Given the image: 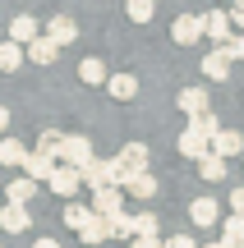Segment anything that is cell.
I'll use <instances>...</instances> for the list:
<instances>
[{
    "label": "cell",
    "instance_id": "52a82bcc",
    "mask_svg": "<svg viewBox=\"0 0 244 248\" xmlns=\"http://www.w3.org/2000/svg\"><path fill=\"white\" fill-rule=\"evenodd\" d=\"M208 152H217V156H240V152H244V138H240V133L235 129H217V133H212V138H208Z\"/></svg>",
    "mask_w": 244,
    "mask_h": 248
},
{
    "label": "cell",
    "instance_id": "9c48e42d",
    "mask_svg": "<svg viewBox=\"0 0 244 248\" xmlns=\"http://www.w3.org/2000/svg\"><path fill=\"white\" fill-rule=\"evenodd\" d=\"M46 37H51L55 46H69V42H79V23H74L69 14H55L51 23H46Z\"/></svg>",
    "mask_w": 244,
    "mask_h": 248
},
{
    "label": "cell",
    "instance_id": "1f68e13d",
    "mask_svg": "<svg viewBox=\"0 0 244 248\" xmlns=\"http://www.w3.org/2000/svg\"><path fill=\"white\" fill-rule=\"evenodd\" d=\"M221 46H226V55H230V60H244V37H226Z\"/></svg>",
    "mask_w": 244,
    "mask_h": 248
},
{
    "label": "cell",
    "instance_id": "603a6c76",
    "mask_svg": "<svg viewBox=\"0 0 244 248\" xmlns=\"http://www.w3.org/2000/svg\"><path fill=\"white\" fill-rule=\"evenodd\" d=\"M120 166L125 170H147V147L143 142H125L120 147Z\"/></svg>",
    "mask_w": 244,
    "mask_h": 248
},
{
    "label": "cell",
    "instance_id": "d6986e66",
    "mask_svg": "<svg viewBox=\"0 0 244 248\" xmlns=\"http://www.w3.org/2000/svg\"><path fill=\"white\" fill-rule=\"evenodd\" d=\"M198 175L208 179V184L226 179V156H217V152H203V156H198Z\"/></svg>",
    "mask_w": 244,
    "mask_h": 248
},
{
    "label": "cell",
    "instance_id": "44dd1931",
    "mask_svg": "<svg viewBox=\"0 0 244 248\" xmlns=\"http://www.w3.org/2000/svg\"><path fill=\"white\" fill-rule=\"evenodd\" d=\"M175 106H180L184 115H198V110H208V92L203 88H184L180 97H175Z\"/></svg>",
    "mask_w": 244,
    "mask_h": 248
},
{
    "label": "cell",
    "instance_id": "8d00e7d4",
    "mask_svg": "<svg viewBox=\"0 0 244 248\" xmlns=\"http://www.w3.org/2000/svg\"><path fill=\"white\" fill-rule=\"evenodd\" d=\"M33 248H60V244H55V239H37Z\"/></svg>",
    "mask_w": 244,
    "mask_h": 248
},
{
    "label": "cell",
    "instance_id": "ab89813d",
    "mask_svg": "<svg viewBox=\"0 0 244 248\" xmlns=\"http://www.w3.org/2000/svg\"><path fill=\"white\" fill-rule=\"evenodd\" d=\"M240 156H244V152H240Z\"/></svg>",
    "mask_w": 244,
    "mask_h": 248
},
{
    "label": "cell",
    "instance_id": "4316f807",
    "mask_svg": "<svg viewBox=\"0 0 244 248\" xmlns=\"http://www.w3.org/2000/svg\"><path fill=\"white\" fill-rule=\"evenodd\" d=\"M125 14L134 18V23H152L157 5H152V0H125Z\"/></svg>",
    "mask_w": 244,
    "mask_h": 248
},
{
    "label": "cell",
    "instance_id": "f35d334b",
    "mask_svg": "<svg viewBox=\"0 0 244 248\" xmlns=\"http://www.w3.org/2000/svg\"><path fill=\"white\" fill-rule=\"evenodd\" d=\"M208 248H226V244H221V239H217V244H208Z\"/></svg>",
    "mask_w": 244,
    "mask_h": 248
},
{
    "label": "cell",
    "instance_id": "d4e9b609",
    "mask_svg": "<svg viewBox=\"0 0 244 248\" xmlns=\"http://www.w3.org/2000/svg\"><path fill=\"white\" fill-rule=\"evenodd\" d=\"M74 234H79L83 244H101V239H106V221H101V216L92 212V216H88V221H83V225H79Z\"/></svg>",
    "mask_w": 244,
    "mask_h": 248
},
{
    "label": "cell",
    "instance_id": "5b68a950",
    "mask_svg": "<svg viewBox=\"0 0 244 248\" xmlns=\"http://www.w3.org/2000/svg\"><path fill=\"white\" fill-rule=\"evenodd\" d=\"M0 230H5V234H23L28 230V207L0 198Z\"/></svg>",
    "mask_w": 244,
    "mask_h": 248
},
{
    "label": "cell",
    "instance_id": "83f0119b",
    "mask_svg": "<svg viewBox=\"0 0 244 248\" xmlns=\"http://www.w3.org/2000/svg\"><path fill=\"white\" fill-rule=\"evenodd\" d=\"M189 124H194V129H198V133H208V138H212V133L221 129V120L212 115V110H198V115H189Z\"/></svg>",
    "mask_w": 244,
    "mask_h": 248
},
{
    "label": "cell",
    "instance_id": "836d02e7",
    "mask_svg": "<svg viewBox=\"0 0 244 248\" xmlns=\"http://www.w3.org/2000/svg\"><path fill=\"white\" fill-rule=\"evenodd\" d=\"M134 248H162V239L157 234H134Z\"/></svg>",
    "mask_w": 244,
    "mask_h": 248
},
{
    "label": "cell",
    "instance_id": "7402d4cb",
    "mask_svg": "<svg viewBox=\"0 0 244 248\" xmlns=\"http://www.w3.org/2000/svg\"><path fill=\"white\" fill-rule=\"evenodd\" d=\"M221 244H226V248H244V212L226 216V225H221Z\"/></svg>",
    "mask_w": 244,
    "mask_h": 248
},
{
    "label": "cell",
    "instance_id": "f1b7e54d",
    "mask_svg": "<svg viewBox=\"0 0 244 248\" xmlns=\"http://www.w3.org/2000/svg\"><path fill=\"white\" fill-rule=\"evenodd\" d=\"M88 216H92V207H79V202H69V207H65V225H69V230H79Z\"/></svg>",
    "mask_w": 244,
    "mask_h": 248
},
{
    "label": "cell",
    "instance_id": "cb8c5ba5",
    "mask_svg": "<svg viewBox=\"0 0 244 248\" xmlns=\"http://www.w3.org/2000/svg\"><path fill=\"white\" fill-rule=\"evenodd\" d=\"M37 32H42V23H37L33 14H18L14 23H9V37H14V42H33Z\"/></svg>",
    "mask_w": 244,
    "mask_h": 248
},
{
    "label": "cell",
    "instance_id": "d590c367",
    "mask_svg": "<svg viewBox=\"0 0 244 248\" xmlns=\"http://www.w3.org/2000/svg\"><path fill=\"white\" fill-rule=\"evenodd\" d=\"M230 207H235V212H244V188H230Z\"/></svg>",
    "mask_w": 244,
    "mask_h": 248
},
{
    "label": "cell",
    "instance_id": "d6a6232c",
    "mask_svg": "<svg viewBox=\"0 0 244 248\" xmlns=\"http://www.w3.org/2000/svg\"><path fill=\"white\" fill-rule=\"evenodd\" d=\"M226 14H230V28H244V0H230Z\"/></svg>",
    "mask_w": 244,
    "mask_h": 248
},
{
    "label": "cell",
    "instance_id": "b9f144b4",
    "mask_svg": "<svg viewBox=\"0 0 244 248\" xmlns=\"http://www.w3.org/2000/svg\"><path fill=\"white\" fill-rule=\"evenodd\" d=\"M0 198H5V193H0Z\"/></svg>",
    "mask_w": 244,
    "mask_h": 248
},
{
    "label": "cell",
    "instance_id": "9a60e30c",
    "mask_svg": "<svg viewBox=\"0 0 244 248\" xmlns=\"http://www.w3.org/2000/svg\"><path fill=\"white\" fill-rule=\"evenodd\" d=\"M203 152H208V133H198V129H194V124H189V129L180 133V156H189V161H198Z\"/></svg>",
    "mask_w": 244,
    "mask_h": 248
},
{
    "label": "cell",
    "instance_id": "ffe728a7",
    "mask_svg": "<svg viewBox=\"0 0 244 248\" xmlns=\"http://www.w3.org/2000/svg\"><path fill=\"white\" fill-rule=\"evenodd\" d=\"M23 156H28L23 142L9 138V133H0V166H23Z\"/></svg>",
    "mask_w": 244,
    "mask_h": 248
},
{
    "label": "cell",
    "instance_id": "5bb4252c",
    "mask_svg": "<svg viewBox=\"0 0 244 248\" xmlns=\"http://www.w3.org/2000/svg\"><path fill=\"white\" fill-rule=\"evenodd\" d=\"M106 92H111L115 101H134V97H138V78H134V74H115V78L106 74Z\"/></svg>",
    "mask_w": 244,
    "mask_h": 248
},
{
    "label": "cell",
    "instance_id": "8fae6325",
    "mask_svg": "<svg viewBox=\"0 0 244 248\" xmlns=\"http://www.w3.org/2000/svg\"><path fill=\"white\" fill-rule=\"evenodd\" d=\"M106 221V239H134V216L125 212V207H115L111 216H101Z\"/></svg>",
    "mask_w": 244,
    "mask_h": 248
},
{
    "label": "cell",
    "instance_id": "ac0fdd59",
    "mask_svg": "<svg viewBox=\"0 0 244 248\" xmlns=\"http://www.w3.org/2000/svg\"><path fill=\"white\" fill-rule=\"evenodd\" d=\"M18 64H23V42L5 37V42H0V74H14Z\"/></svg>",
    "mask_w": 244,
    "mask_h": 248
},
{
    "label": "cell",
    "instance_id": "4dcf8cb0",
    "mask_svg": "<svg viewBox=\"0 0 244 248\" xmlns=\"http://www.w3.org/2000/svg\"><path fill=\"white\" fill-rule=\"evenodd\" d=\"M60 138H65V133L46 129V133H42V142H37V152H51V156H55V147H60Z\"/></svg>",
    "mask_w": 244,
    "mask_h": 248
},
{
    "label": "cell",
    "instance_id": "e575fe53",
    "mask_svg": "<svg viewBox=\"0 0 244 248\" xmlns=\"http://www.w3.org/2000/svg\"><path fill=\"white\" fill-rule=\"evenodd\" d=\"M162 248H198V244H194V239H189V234H175V239H166Z\"/></svg>",
    "mask_w": 244,
    "mask_h": 248
},
{
    "label": "cell",
    "instance_id": "74e56055",
    "mask_svg": "<svg viewBox=\"0 0 244 248\" xmlns=\"http://www.w3.org/2000/svg\"><path fill=\"white\" fill-rule=\"evenodd\" d=\"M5 124H9V110H5V106H0V133H5Z\"/></svg>",
    "mask_w": 244,
    "mask_h": 248
},
{
    "label": "cell",
    "instance_id": "e0dca14e",
    "mask_svg": "<svg viewBox=\"0 0 244 248\" xmlns=\"http://www.w3.org/2000/svg\"><path fill=\"white\" fill-rule=\"evenodd\" d=\"M33 198H37V179L33 175H23V179H14V184H5V202H33Z\"/></svg>",
    "mask_w": 244,
    "mask_h": 248
},
{
    "label": "cell",
    "instance_id": "6da1fadb",
    "mask_svg": "<svg viewBox=\"0 0 244 248\" xmlns=\"http://www.w3.org/2000/svg\"><path fill=\"white\" fill-rule=\"evenodd\" d=\"M46 188H51V193H60V198H79V188H83L79 166H65V161H55V170L46 175Z\"/></svg>",
    "mask_w": 244,
    "mask_h": 248
},
{
    "label": "cell",
    "instance_id": "3957f363",
    "mask_svg": "<svg viewBox=\"0 0 244 248\" xmlns=\"http://www.w3.org/2000/svg\"><path fill=\"white\" fill-rule=\"evenodd\" d=\"M88 207L97 216H111L115 207H125V188H120V184H92V202Z\"/></svg>",
    "mask_w": 244,
    "mask_h": 248
},
{
    "label": "cell",
    "instance_id": "ba28073f",
    "mask_svg": "<svg viewBox=\"0 0 244 248\" xmlns=\"http://www.w3.org/2000/svg\"><path fill=\"white\" fill-rule=\"evenodd\" d=\"M230 64H235V60L226 55V46H217V51L203 55V74H208L212 83H226V78H230Z\"/></svg>",
    "mask_w": 244,
    "mask_h": 248
},
{
    "label": "cell",
    "instance_id": "30bf717a",
    "mask_svg": "<svg viewBox=\"0 0 244 248\" xmlns=\"http://www.w3.org/2000/svg\"><path fill=\"white\" fill-rule=\"evenodd\" d=\"M203 37H208V42H226L230 37V14L226 9H212V14H203Z\"/></svg>",
    "mask_w": 244,
    "mask_h": 248
},
{
    "label": "cell",
    "instance_id": "8992f818",
    "mask_svg": "<svg viewBox=\"0 0 244 248\" xmlns=\"http://www.w3.org/2000/svg\"><path fill=\"white\" fill-rule=\"evenodd\" d=\"M23 55H28L33 64H55V55H60V46H55V42H51L46 32H37L33 42H23Z\"/></svg>",
    "mask_w": 244,
    "mask_h": 248
},
{
    "label": "cell",
    "instance_id": "7c38bea8",
    "mask_svg": "<svg viewBox=\"0 0 244 248\" xmlns=\"http://www.w3.org/2000/svg\"><path fill=\"white\" fill-rule=\"evenodd\" d=\"M23 170L37 179V184H46V175L55 170V156H51V152H28V156H23Z\"/></svg>",
    "mask_w": 244,
    "mask_h": 248
},
{
    "label": "cell",
    "instance_id": "2e32d148",
    "mask_svg": "<svg viewBox=\"0 0 244 248\" xmlns=\"http://www.w3.org/2000/svg\"><path fill=\"white\" fill-rule=\"evenodd\" d=\"M189 221H194V225H217V221H221V207L212 202V198H194Z\"/></svg>",
    "mask_w": 244,
    "mask_h": 248
},
{
    "label": "cell",
    "instance_id": "f546056e",
    "mask_svg": "<svg viewBox=\"0 0 244 248\" xmlns=\"http://www.w3.org/2000/svg\"><path fill=\"white\" fill-rule=\"evenodd\" d=\"M134 234H157V216L152 212H138L134 216Z\"/></svg>",
    "mask_w": 244,
    "mask_h": 248
},
{
    "label": "cell",
    "instance_id": "277c9868",
    "mask_svg": "<svg viewBox=\"0 0 244 248\" xmlns=\"http://www.w3.org/2000/svg\"><path fill=\"white\" fill-rule=\"evenodd\" d=\"M171 42H175V46L203 42V18H198V14H180V18L171 23Z\"/></svg>",
    "mask_w": 244,
    "mask_h": 248
},
{
    "label": "cell",
    "instance_id": "484cf974",
    "mask_svg": "<svg viewBox=\"0 0 244 248\" xmlns=\"http://www.w3.org/2000/svg\"><path fill=\"white\" fill-rule=\"evenodd\" d=\"M79 83L101 88V83H106V64H101V60H83V64H79Z\"/></svg>",
    "mask_w": 244,
    "mask_h": 248
},
{
    "label": "cell",
    "instance_id": "7a4b0ae2",
    "mask_svg": "<svg viewBox=\"0 0 244 248\" xmlns=\"http://www.w3.org/2000/svg\"><path fill=\"white\" fill-rule=\"evenodd\" d=\"M55 156H60L65 166H83V161L92 156V142L83 138V133H65V138H60V147H55Z\"/></svg>",
    "mask_w": 244,
    "mask_h": 248
},
{
    "label": "cell",
    "instance_id": "60d3db41",
    "mask_svg": "<svg viewBox=\"0 0 244 248\" xmlns=\"http://www.w3.org/2000/svg\"><path fill=\"white\" fill-rule=\"evenodd\" d=\"M226 5H230V0H226Z\"/></svg>",
    "mask_w": 244,
    "mask_h": 248
},
{
    "label": "cell",
    "instance_id": "4fadbf2b",
    "mask_svg": "<svg viewBox=\"0 0 244 248\" xmlns=\"http://www.w3.org/2000/svg\"><path fill=\"white\" fill-rule=\"evenodd\" d=\"M120 188H125V193H134V198H152V193H157V179L147 175V170H129Z\"/></svg>",
    "mask_w": 244,
    "mask_h": 248
}]
</instances>
